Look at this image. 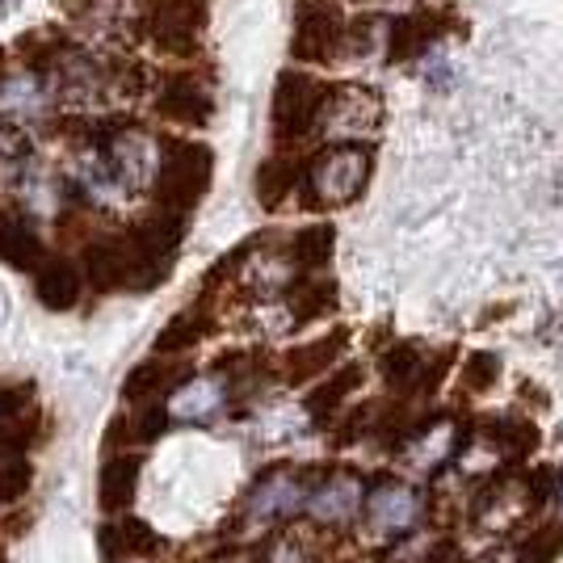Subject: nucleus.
<instances>
[{"label": "nucleus", "instance_id": "9", "mask_svg": "<svg viewBox=\"0 0 563 563\" xmlns=\"http://www.w3.org/2000/svg\"><path fill=\"white\" fill-rule=\"evenodd\" d=\"M350 345V332L336 329L329 336H320V341H307V345H295V350L282 357V366H286V383H307V378H320L324 371L336 366V357L345 353Z\"/></svg>", "mask_w": 563, "mask_h": 563}, {"label": "nucleus", "instance_id": "12", "mask_svg": "<svg viewBox=\"0 0 563 563\" xmlns=\"http://www.w3.org/2000/svg\"><path fill=\"white\" fill-rule=\"evenodd\" d=\"M186 366H165L161 357H147L140 362L131 375L122 378V399H131V404H147V399L165 396L173 387H181L186 383Z\"/></svg>", "mask_w": 563, "mask_h": 563}, {"label": "nucleus", "instance_id": "11", "mask_svg": "<svg viewBox=\"0 0 563 563\" xmlns=\"http://www.w3.org/2000/svg\"><path fill=\"white\" fill-rule=\"evenodd\" d=\"M34 295L47 311H68L80 299V269L64 257H47L34 274Z\"/></svg>", "mask_w": 563, "mask_h": 563}, {"label": "nucleus", "instance_id": "15", "mask_svg": "<svg viewBox=\"0 0 563 563\" xmlns=\"http://www.w3.org/2000/svg\"><path fill=\"white\" fill-rule=\"evenodd\" d=\"M299 181H303V168L295 165V161L269 156V161L257 168V202L265 211H274V207H282V202L290 198V189H299Z\"/></svg>", "mask_w": 563, "mask_h": 563}, {"label": "nucleus", "instance_id": "26", "mask_svg": "<svg viewBox=\"0 0 563 563\" xmlns=\"http://www.w3.org/2000/svg\"><path fill=\"white\" fill-rule=\"evenodd\" d=\"M496 353H488V350H475L467 357V366H463V383H467V391L471 396H484L488 387L496 383Z\"/></svg>", "mask_w": 563, "mask_h": 563}, {"label": "nucleus", "instance_id": "22", "mask_svg": "<svg viewBox=\"0 0 563 563\" xmlns=\"http://www.w3.org/2000/svg\"><path fill=\"white\" fill-rule=\"evenodd\" d=\"M332 249H336V232L329 223H311V228H303L290 240V257L299 261L303 269H324L332 261Z\"/></svg>", "mask_w": 563, "mask_h": 563}, {"label": "nucleus", "instance_id": "21", "mask_svg": "<svg viewBox=\"0 0 563 563\" xmlns=\"http://www.w3.org/2000/svg\"><path fill=\"white\" fill-rule=\"evenodd\" d=\"M211 329V320L202 316V307H186L168 320L161 336H156V353H186L189 345H198V336Z\"/></svg>", "mask_w": 563, "mask_h": 563}, {"label": "nucleus", "instance_id": "7", "mask_svg": "<svg viewBox=\"0 0 563 563\" xmlns=\"http://www.w3.org/2000/svg\"><path fill=\"white\" fill-rule=\"evenodd\" d=\"M85 278L101 295H114V290H135V274H140V261L126 235H110V240H93L85 249Z\"/></svg>", "mask_w": 563, "mask_h": 563}, {"label": "nucleus", "instance_id": "20", "mask_svg": "<svg viewBox=\"0 0 563 563\" xmlns=\"http://www.w3.org/2000/svg\"><path fill=\"white\" fill-rule=\"evenodd\" d=\"M0 261L13 269H38L43 265V244L38 235L22 228V223H0Z\"/></svg>", "mask_w": 563, "mask_h": 563}, {"label": "nucleus", "instance_id": "10", "mask_svg": "<svg viewBox=\"0 0 563 563\" xmlns=\"http://www.w3.org/2000/svg\"><path fill=\"white\" fill-rule=\"evenodd\" d=\"M135 493H140V459L135 454H114L101 467V479H97L101 514H126L135 505Z\"/></svg>", "mask_w": 563, "mask_h": 563}, {"label": "nucleus", "instance_id": "33", "mask_svg": "<svg viewBox=\"0 0 563 563\" xmlns=\"http://www.w3.org/2000/svg\"><path fill=\"white\" fill-rule=\"evenodd\" d=\"M555 493V471L551 467H539L534 471V475H530V496H534V500H547V496Z\"/></svg>", "mask_w": 563, "mask_h": 563}, {"label": "nucleus", "instance_id": "31", "mask_svg": "<svg viewBox=\"0 0 563 563\" xmlns=\"http://www.w3.org/2000/svg\"><path fill=\"white\" fill-rule=\"evenodd\" d=\"M25 399H30V387H0V424L13 421L25 408Z\"/></svg>", "mask_w": 563, "mask_h": 563}, {"label": "nucleus", "instance_id": "4", "mask_svg": "<svg viewBox=\"0 0 563 563\" xmlns=\"http://www.w3.org/2000/svg\"><path fill=\"white\" fill-rule=\"evenodd\" d=\"M181 235H186V214L165 211V207H156L147 219H140L126 232L131 249H135V261H140L135 290H152L156 282H165L168 261L177 257V249H181Z\"/></svg>", "mask_w": 563, "mask_h": 563}, {"label": "nucleus", "instance_id": "16", "mask_svg": "<svg viewBox=\"0 0 563 563\" xmlns=\"http://www.w3.org/2000/svg\"><path fill=\"white\" fill-rule=\"evenodd\" d=\"M101 547H106V555H152L161 542H156V530L140 521V517H126V521H118V526H106L101 534Z\"/></svg>", "mask_w": 563, "mask_h": 563}, {"label": "nucleus", "instance_id": "5", "mask_svg": "<svg viewBox=\"0 0 563 563\" xmlns=\"http://www.w3.org/2000/svg\"><path fill=\"white\" fill-rule=\"evenodd\" d=\"M143 30L165 55H194L198 34L207 30V4L202 0H147Z\"/></svg>", "mask_w": 563, "mask_h": 563}, {"label": "nucleus", "instance_id": "30", "mask_svg": "<svg viewBox=\"0 0 563 563\" xmlns=\"http://www.w3.org/2000/svg\"><path fill=\"white\" fill-rule=\"evenodd\" d=\"M25 442H30L25 429H18V424H9V421L0 424V463H13L25 450Z\"/></svg>", "mask_w": 563, "mask_h": 563}, {"label": "nucleus", "instance_id": "23", "mask_svg": "<svg viewBox=\"0 0 563 563\" xmlns=\"http://www.w3.org/2000/svg\"><path fill=\"white\" fill-rule=\"evenodd\" d=\"M371 517L378 526H404L412 517V493L399 484H378L371 496Z\"/></svg>", "mask_w": 563, "mask_h": 563}, {"label": "nucleus", "instance_id": "2", "mask_svg": "<svg viewBox=\"0 0 563 563\" xmlns=\"http://www.w3.org/2000/svg\"><path fill=\"white\" fill-rule=\"evenodd\" d=\"M214 177V152L198 140H165V161H161V177H156V202L165 211L186 214L194 211Z\"/></svg>", "mask_w": 563, "mask_h": 563}, {"label": "nucleus", "instance_id": "29", "mask_svg": "<svg viewBox=\"0 0 563 563\" xmlns=\"http://www.w3.org/2000/svg\"><path fill=\"white\" fill-rule=\"evenodd\" d=\"M165 424H168V412H140L131 421V433H135V442H156L165 433Z\"/></svg>", "mask_w": 563, "mask_h": 563}, {"label": "nucleus", "instance_id": "25", "mask_svg": "<svg viewBox=\"0 0 563 563\" xmlns=\"http://www.w3.org/2000/svg\"><path fill=\"white\" fill-rule=\"evenodd\" d=\"M496 438H500V450H509V454H530V450L539 446V429L530 421H521V417H509V421L496 424Z\"/></svg>", "mask_w": 563, "mask_h": 563}, {"label": "nucleus", "instance_id": "24", "mask_svg": "<svg viewBox=\"0 0 563 563\" xmlns=\"http://www.w3.org/2000/svg\"><path fill=\"white\" fill-rule=\"evenodd\" d=\"M563 555V526H539L530 539L521 542V563H555Z\"/></svg>", "mask_w": 563, "mask_h": 563}, {"label": "nucleus", "instance_id": "27", "mask_svg": "<svg viewBox=\"0 0 563 563\" xmlns=\"http://www.w3.org/2000/svg\"><path fill=\"white\" fill-rule=\"evenodd\" d=\"M353 500V479H341V484H329L324 493L316 496V514L320 517H345Z\"/></svg>", "mask_w": 563, "mask_h": 563}, {"label": "nucleus", "instance_id": "17", "mask_svg": "<svg viewBox=\"0 0 563 563\" xmlns=\"http://www.w3.org/2000/svg\"><path fill=\"white\" fill-rule=\"evenodd\" d=\"M362 387V366H345V371H336L332 378H324L311 396H307V412H311V421H329L332 412L345 404Z\"/></svg>", "mask_w": 563, "mask_h": 563}, {"label": "nucleus", "instance_id": "28", "mask_svg": "<svg viewBox=\"0 0 563 563\" xmlns=\"http://www.w3.org/2000/svg\"><path fill=\"white\" fill-rule=\"evenodd\" d=\"M25 488H30V467H25L22 459H13V463H0V505L18 500Z\"/></svg>", "mask_w": 563, "mask_h": 563}, {"label": "nucleus", "instance_id": "32", "mask_svg": "<svg viewBox=\"0 0 563 563\" xmlns=\"http://www.w3.org/2000/svg\"><path fill=\"white\" fill-rule=\"evenodd\" d=\"M454 362V350H442V357L438 362H429L421 375V391H438L442 387V378H446V366Z\"/></svg>", "mask_w": 563, "mask_h": 563}, {"label": "nucleus", "instance_id": "18", "mask_svg": "<svg viewBox=\"0 0 563 563\" xmlns=\"http://www.w3.org/2000/svg\"><path fill=\"white\" fill-rule=\"evenodd\" d=\"M219 404H223V391H219L214 378H186L177 387V396H173V412L181 421H207V417L219 412Z\"/></svg>", "mask_w": 563, "mask_h": 563}, {"label": "nucleus", "instance_id": "34", "mask_svg": "<svg viewBox=\"0 0 563 563\" xmlns=\"http://www.w3.org/2000/svg\"><path fill=\"white\" fill-rule=\"evenodd\" d=\"M0 4H4V9H9V4H13V0H0Z\"/></svg>", "mask_w": 563, "mask_h": 563}, {"label": "nucleus", "instance_id": "3", "mask_svg": "<svg viewBox=\"0 0 563 563\" xmlns=\"http://www.w3.org/2000/svg\"><path fill=\"white\" fill-rule=\"evenodd\" d=\"M329 106V89L311 71H282L269 101V126L278 143H299L316 131V118Z\"/></svg>", "mask_w": 563, "mask_h": 563}, {"label": "nucleus", "instance_id": "8", "mask_svg": "<svg viewBox=\"0 0 563 563\" xmlns=\"http://www.w3.org/2000/svg\"><path fill=\"white\" fill-rule=\"evenodd\" d=\"M156 110L161 118L177 122V126H207L214 114L211 89L189 76V71H168L165 85H161V97H156Z\"/></svg>", "mask_w": 563, "mask_h": 563}, {"label": "nucleus", "instance_id": "14", "mask_svg": "<svg viewBox=\"0 0 563 563\" xmlns=\"http://www.w3.org/2000/svg\"><path fill=\"white\" fill-rule=\"evenodd\" d=\"M438 30H442V18L433 13V9H417V13H408V18H399L391 25V59H417L433 38H438Z\"/></svg>", "mask_w": 563, "mask_h": 563}, {"label": "nucleus", "instance_id": "13", "mask_svg": "<svg viewBox=\"0 0 563 563\" xmlns=\"http://www.w3.org/2000/svg\"><path fill=\"white\" fill-rule=\"evenodd\" d=\"M341 303V286L332 278H303L295 290H290V320L295 324H316L332 316Z\"/></svg>", "mask_w": 563, "mask_h": 563}, {"label": "nucleus", "instance_id": "1", "mask_svg": "<svg viewBox=\"0 0 563 563\" xmlns=\"http://www.w3.org/2000/svg\"><path fill=\"white\" fill-rule=\"evenodd\" d=\"M375 173V152L366 143H336L324 147L311 165H307L303 181H299V202L311 211L324 207H350L362 198V189L371 186Z\"/></svg>", "mask_w": 563, "mask_h": 563}, {"label": "nucleus", "instance_id": "6", "mask_svg": "<svg viewBox=\"0 0 563 563\" xmlns=\"http://www.w3.org/2000/svg\"><path fill=\"white\" fill-rule=\"evenodd\" d=\"M341 13L329 0H303L299 13H295V43H290V55L303 59V64H324L336 43H341Z\"/></svg>", "mask_w": 563, "mask_h": 563}, {"label": "nucleus", "instance_id": "19", "mask_svg": "<svg viewBox=\"0 0 563 563\" xmlns=\"http://www.w3.org/2000/svg\"><path fill=\"white\" fill-rule=\"evenodd\" d=\"M378 371H383V383H387L391 391H417V387H421V375H424L421 350L399 341V345H391V350L383 353Z\"/></svg>", "mask_w": 563, "mask_h": 563}]
</instances>
